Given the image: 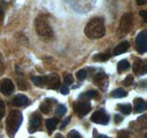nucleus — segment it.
<instances>
[{
    "label": "nucleus",
    "instance_id": "f704fd0d",
    "mask_svg": "<svg viewBox=\"0 0 147 138\" xmlns=\"http://www.w3.org/2000/svg\"><path fill=\"white\" fill-rule=\"evenodd\" d=\"M140 16L144 18V20L146 22L147 20V12L146 10H142V12H140Z\"/></svg>",
    "mask_w": 147,
    "mask_h": 138
},
{
    "label": "nucleus",
    "instance_id": "7c9ffc66",
    "mask_svg": "<svg viewBox=\"0 0 147 138\" xmlns=\"http://www.w3.org/2000/svg\"><path fill=\"white\" fill-rule=\"evenodd\" d=\"M118 138H129V134L127 131H120L118 135Z\"/></svg>",
    "mask_w": 147,
    "mask_h": 138
},
{
    "label": "nucleus",
    "instance_id": "473e14b6",
    "mask_svg": "<svg viewBox=\"0 0 147 138\" xmlns=\"http://www.w3.org/2000/svg\"><path fill=\"white\" fill-rule=\"evenodd\" d=\"M69 122H70V117H69V118H66V119H65V121L62 122V124L60 126V128H61V129H63V128H65V127H66V126H67V124H68Z\"/></svg>",
    "mask_w": 147,
    "mask_h": 138
},
{
    "label": "nucleus",
    "instance_id": "2f4dec72",
    "mask_svg": "<svg viewBox=\"0 0 147 138\" xmlns=\"http://www.w3.org/2000/svg\"><path fill=\"white\" fill-rule=\"evenodd\" d=\"M60 91H61L62 94H68V93H69V89H68L67 85H62V86H60Z\"/></svg>",
    "mask_w": 147,
    "mask_h": 138
},
{
    "label": "nucleus",
    "instance_id": "0eeeda50",
    "mask_svg": "<svg viewBox=\"0 0 147 138\" xmlns=\"http://www.w3.org/2000/svg\"><path fill=\"white\" fill-rule=\"evenodd\" d=\"M91 103L87 101H79L77 102L76 106H75V111L79 117H84L86 116L90 111H91Z\"/></svg>",
    "mask_w": 147,
    "mask_h": 138
},
{
    "label": "nucleus",
    "instance_id": "39448f33",
    "mask_svg": "<svg viewBox=\"0 0 147 138\" xmlns=\"http://www.w3.org/2000/svg\"><path fill=\"white\" fill-rule=\"evenodd\" d=\"M147 48V32L142 31L136 39V49L139 53H145Z\"/></svg>",
    "mask_w": 147,
    "mask_h": 138
},
{
    "label": "nucleus",
    "instance_id": "6e6552de",
    "mask_svg": "<svg viewBox=\"0 0 147 138\" xmlns=\"http://www.w3.org/2000/svg\"><path fill=\"white\" fill-rule=\"evenodd\" d=\"M45 84H48V88L58 89L60 87V77L57 74H50L45 76Z\"/></svg>",
    "mask_w": 147,
    "mask_h": 138
},
{
    "label": "nucleus",
    "instance_id": "72a5a7b5",
    "mask_svg": "<svg viewBox=\"0 0 147 138\" xmlns=\"http://www.w3.org/2000/svg\"><path fill=\"white\" fill-rule=\"evenodd\" d=\"M3 16H5V12L2 8H0V25L2 24V20H3Z\"/></svg>",
    "mask_w": 147,
    "mask_h": 138
},
{
    "label": "nucleus",
    "instance_id": "bb28decb",
    "mask_svg": "<svg viewBox=\"0 0 147 138\" xmlns=\"http://www.w3.org/2000/svg\"><path fill=\"white\" fill-rule=\"evenodd\" d=\"M132 83H134V77H132V75H128V76L126 77V79L123 80V84H125L126 86H130Z\"/></svg>",
    "mask_w": 147,
    "mask_h": 138
},
{
    "label": "nucleus",
    "instance_id": "c9c22d12",
    "mask_svg": "<svg viewBox=\"0 0 147 138\" xmlns=\"http://www.w3.org/2000/svg\"><path fill=\"white\" fill-rule=\"evenodd\" d=\"M114 119H115V122H117V123H120L121 120H122V118H121L120 116H118V114H115V116H114Z\"/></svg>",
    "mask_w": 147,
    "mask_h": 138
},
{
    "label": "nucleus",
    "instance_id": "58836bf2",
    "mask_svg": "<svg viewBox=\"0 0 147 138\" xmlns=\"http://www.w3.org/2000/svg\"><path fill=\"white\" fill-rule=\"evenodd\" d=\"M97 138H109V137H108V136H105V135H100Z\"/></svg>",
    "mask_w": 147,
    "mask_h": 138
},
{
    "label": "nucleus",
    "instance_id": "f03ea898",
    "mask_svg": "<svg viewBox=\"0 0 147 138\" xmlns=\"http://www.w3.org/2000/svg\"><path fill=\"white\" fill-rule=\"evenodd\" d=\"M22 121H23V116L19 111H10L6 120L7 133L10 137H13L16 134V131L18 130V128L22 124Z\"/></svg>",
    "mask_w": 147,
    "mask_h": 138
},
{
    "label": "nucleus",
    "instance_id": "6ab92c4d",
    "mask_svg": "<svg viewBox=\"0 0 147 138\" xmlns=\"http://www.w3.org/2000/svg\"><path fill=\"white\" fill-rule=\"evenodd\" d=\"M129 68H130V64H129L127 60L123 59V60L119 61V64H118V71H119V72L127 71Z\"/></svg>",
    "mask_w": 147,
    "mask_h": 138
},
{
    "label": "nucleus",
    "instance_id": "423d86ee",
    "mask_svg": "<svg viewBox=\"0 0 147 138\" xmlns=\"http://www.w3.org/2000/svg\"><path fill=\"white\" fill-rule=\"evenodd\" d=\"M91 120L95 123H100V124H108L109 122V116L105 113L104 110H98L95 111L92 114Z\"/></svg>",
    "mask_w": 147,
    "mask_h": 138
},
{
    "label": "nucleus",
    "instance_id": "f8f14e48",
    "mask_svg": "<svg viewBox=\"0 0 147 138\" xmlns=\"http://www.w3.org/2000/svg\"><path fill=\"white\" fill-rule=\"evenodd\" d=\"M30 104V100L27 99V96L23 95V94H19L16 95L14 99H13V105L20 108V106H27Z\"/></svg>",
    "mask_w": 147,
    "mask_h": 138
},
{
    "label": "nucleus",
    "instance_id": "b1692460",
    "mask_svg": "<svg viewBox=\"0 0 147 138\" xmlns=\"http://www.w3.org/2000/svg\"><path fill=\"white\" fill-rule=\"evenodd\" d=\"M97 96V92L96 91H88V92H86V93H84V94H82L80 95V99H93V97H96Z\"/></svg>",
    "mask_w": 147,
    "mask_h": 138
},
{
    "label": "nucleus",
    "instance_id": "9d476101",
    "mask_svg": "<svg viewBox=\"0 0 147 138\" xmlns=\"http://www.w3.org/2000/svg\"><path fill=\"white\" fill-rule=\"evenodd\" d=\"M94 83L100 87L101 89H105L108 87V83H109V79H108L107 74H104L103 71L97 72L95 75V77H94Z\"/></svg>",
    "mask_w": 147,
    "mask_h": 138
},
{
    "label": "nucleus",
    "instance_id": "e433bc0d",
    "mask_svg": "<svg viewBox=\"0 0 147 138\" xmlns=\"http://www.w3.org/2000/svg\"><path fill=\"white\" fill-rule=\"evenodd\" d=\"M137 3L138 5H145L146 3V0H137Z\"/></svg>",
    "mask_w": 147,
    "mask_h": 138
},
{
    "label": "nucleus",
    "instance_id": "c85d7f7f",
    "mask_svg": "<svg viewBox=\"0 0 147 138\" xmlns=\"http://www.w3.org/2000/svg\"><path fill=\"white\" fill-rule=\"evenodd\" d=\"M68 138H82V135L78 131H76V130H71L68 134Z\"/></svg>",
    "mask_w": 147,
    "mask_h": 138
},
{
    "label": "nucleus",
    "instance_id": "ddd939ff",
    "mask_svg": "<svg viewBox=\"0 0 147 138\" xmlns=\"http://www.w3.org/2000/svg\"><path fill=\"white\" fill-rule=\"evenodd\" d=\"M129 42L127 41H123V42H121V43H119L115 48H114V50H113V54L114 55H118V54H122V53H125V52L128 51L129 49Z\"/></svg>",
    "mask_w": 147,
    "mask_h": 138
},
{
    "label": "nucleus",
    "instance_id": "f257e3e1",
    "mask_svg": "<svg viewBox=\"0 0 147 138\" xmlns=\"http://www.w3.org/2000/svg\"><path fill=\"white\" fill-rule=\"evenodd\" d=\"M85 34L90 39H100L105 35V25L102 18L96 17L91 19L85 26Z\"/></svg>",
    "mask_w": 147,
    "mask_h": 138
},
{
    "label": "nucleus",
    "instance_id": "cd10ccee",
    "mask_svg": "<svg viewBox=\"0 0 147 138\" xmlns=\"http://www.w3.org/2000/svg\"><path fill=\"white\" fill-rule=\"evenodd\" d=\"M18 87L20 89H27V88H28L27 82L24 80V79H18Z\"/></svg>",
    "mask_w": 147,
    "mask_h": 138
},
{
    "label": "nucleus",
    "instance_id": "a878e982",
    "mask_svg": "<svg viewBox=\"0 0 147 138\" xmlns=\"http://www.w3.org/2000/svg\"><path fill=\"white\" fill-rule=\"evenodd\" d=\"M73 83H74L73 75L67 74V75L65 76V85H70V84H73Z\"/></svg>",
    "mask_w": 147,
    "mask_h": 138
},
{
    "label": "nucleus",
    "instance_id": "7ed1b4c3",
    "mask_svg": "<svg viewBox=\"0 0 147 138\" xmlns=\"http://www.w3.org/2000/svg\"><path fill=\"white\" fill-rule=\"evenodd\" d=\"M35 30L40 36H43V37H52L53 36L52 27L49 25L47 19L42 16L35 19Z\"/></svg>",
    "mask_w": 147,
    "mask_h": 138
},
{
    "label": "nucleus",
    "instance_id": "dca6fc26",
    "mask_svg": "<svg viewBox=\"0 0 147 138\" xmlns=\"http://www.w3.org/2000/svg\"><path fill=\"white\" fill-rule=\"evenodd\" d=\"M40 124H41V117L38 114H34L31 118V129H30V131L36 130L37 128L40 127Z\"/></svg>",
    "mask_w": 147,
    "mask_h": 138
},
{
    "label": "nucleus",
    "instance_id": "4be33fe9",
    "mask_svg": "<svg viewBox=\"0 0 147 138\" xmlns=\"http://www.w3.org/2000/svg\"><path fill=\"white\" fill-rule=\"evenodd\" d=\"M66 112H67V108H66L63 104H59V105L57 106V109H55V114H57L58 117L65 116Z\"/></svg>",
    "mask_w": 147,
    "mask_h": 138
},
{
    "label": "nucleus",
    "instance_id": "aec40b11",
    "mask_svg": "<svg viewBox=\"0 0 147 138\" xmlns=\"http://www.w3.org/2000/svg\"><path fill=\"white\" fill-rule=\"evenodd\" d=\"M47 128H48V130H49V133H52L53 130L55 129V127H57V124H58V120L55 119V118H51V119H48L47 120Z\"/></svg>",
    "mask_w": 147,
    "mask_h": 138
},
{
    "label": "nucleus",
    "instance_id": "f3484780",
    "mask_svg": "<svg viewBox=\"0 0 147 138\" xmlns=\"http://www.w3.org/2000/svg\"><path fill=\"white\" fill-rule=\"evenodd\" d=\"M118 110L121 112V113H123V114H126V116H128L131 113V111H132V108H131V105L130 104H118Z\"/></svg>",
    "mask_w": 147,
    "mask_h": 138
},
{
    "label": "nucleus",
    "instance_id": "4468645a",
    "mask_svg": "<svg viewBox=\"0 0 147 138\" xmlns=\"http://www.w3.org/2000/svg\"><path fill=\"white\" fill-rule=\"evenodd\" d=\"M55 102V100L53 99H45L44 100V102L41 104V106H40V110L43 112V113H49L50 111H51V108H52V104Z\"/></svg>",
    "mask_w": 147,
    "mask_h": 138
},
{
    "label": "nucleus",
    "instance_id": "c756f323",
    "mask_svg": "<svg viewBox=\"0 0 147 138\" xmlns=\"http://www.w3.org/2000/svg\"><path fill=\"white\" fill-rule=\"evenodd\" d=\"M3 116H5V103L0 101V120L3 118Z\"/></svg>",
    "mask_w": 147,
    "mask_h": 138
},
{
    "label": "nucleus",
    "instance_id": "393cba45",
    "mask_svg": "<svg viewBox=\"0 0 147 138\" xmlns=\"http://www.w3.org/2000/svg\"><path fill=\"white\" fill-rule=\"evenodd\" d=\"M76 76H77L78 80H84V79H86V77H87V71H86L85 69L78 70L77 74H76Z\"/></svg>",
    "mask_w": 147,
    "mask_h": 138
},
{
    "label": "nucleus",
    "instance_id": "9b49d317",
    "mask_svg": "<svg viewBox=\"0 0 147 138\" xmlns=\"http://www.w3.org/2000/svg\"><path fill=\"white\" fill-rule=\"evenodd\" d=\"M132 70L136 75H145L146 74V66L145 62L142 59H137L134 65H132Z\"/></svg>",
    "mask_w": 147,
    "mask_h": 138
},
{
    "label": "nucleus",
    "instance_id": "2eb2a0df",
    "mask_svg": "<svg viewBox=\"0 0 147 138\" xmlns=\"http://www.w3.org/2000/svg\"><path fill=\"white\" fill-rule=\"evenodd\" d=\"M147 104L145 102V100L143 99H136L134 102V110L136 112H144L146 110Z\"/></svg>",
    "mask_w": 147,
    "mask_h": 138
},
{
    "label": "nucleus",
    "instance_id": "a211bd4d",
    "mask_svg": "<svg viewBox=\"0 0 147 138\" xmlns=\"http://www.w3.org/2000/svg\"><path fill=\"white\" fill-rule=\"evenodd\" d=\"M32 80L38 87L45 85V76H32Z\"/></svg>",
    "mask_w": 147,
    "mask_h": 138
},
{
    "label": "nucleus",
    "instance_id": "5701e85b",
    "mask_svg": "<svg viewBox=\"0 0 147 138\" xmlns=\"http://www.w3.org/2000/svg\"><path fill=\"white\" fill-rule=\"evenodd\" d=\"M109 58H110V54L108 52L107 53H98L94 57V60L95 61H107Z\"/></svg>",
    "mask_w": 147,
    "mask_h": 138
},
{
    "label": "nucleus",
    "instance_id": "412c9836",
    "mask_svg": "<svg viewBox=\"0 0 147 138\" xmlns=\"http://www.w3.org/2000/svg\"><path fill=\"white\" fill-rule=\"evenodd\" d=\"M125 96H127V92L123 88H117L115 91L112 92V97L121 99V97H125Z\"/></svg>",
    "mask_w": 147,
    "mask_h": 138
},
{
    "label": "nucleus",
    "instance_id": "4c0bfd02",
    "mask_svg": "<svg viewBox=\"0 0 147 138\" xmlns=\"http://www.w3.org/2000/svg\"><path fill=\"white\" fill-rule=\"evenodd\" d=\"M55 138H63V136H62L61 134H57V135H55Z\"/></svg>",
    "mask_w": 147,
    "mask_h": 138
},
{
    "label": "nucleus",
    "instance_id": "1a4fd4ad",
    "mask_svg": "<svg viewBox=\"0 0 147 138\" xmlns=\"http://www.w3.org/2000/svg\"><path fill=\"white\" fill-rule=\"evenodd\" d=\"M15 89V86H14V83L8 79V78H5L0 82V92L5 95H10Z\"/></svg>",
    "mask_w": 147,
    "mask_h": 138
},
{
    "label": "nucleus",
    "instance_id": "20e7f679",
    "mask_svg": "<svg viewBox=\"0 0 147 138\" xmlns=\"http://www.w3.org/2000/svg\"><path fill=\"white\" fill-rule=\"evenodd\" d=\"M132 20H134V16L131 13H126L123 14V16L121 17L119 27H118V36L119 37H123L129 33L131 25H132Z\"/></svg>",
    "mask_w": 147,
    "mask_h": 138
}]
</instances>
